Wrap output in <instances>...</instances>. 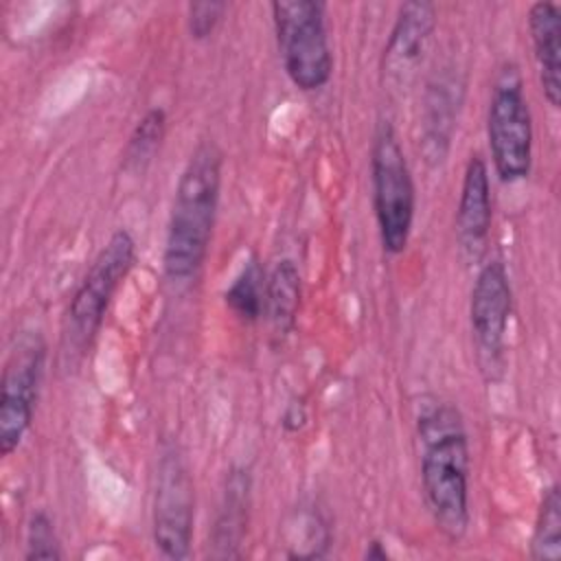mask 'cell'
Instances as JSON below:
<instances>
[{"instance_id": "obj_1", "label": "cell", "mask_w": 561, "mask_h": 561, "mask_svg": "<svg viewBox=\"0 0 561 561\" xmlns=\"http://www.w3.org/2000/svg\"><path fill=\"white\" fill-rule=\"evenodd\" d=\"M416 430L427 511L436 528L458 541L469 526V445L462 416L451 403L434 401L419 412Z\"/></svg>"}, {"instance_id": "obj_2", "label": "cell", "mask_w": 561, "mask_h": 561, "mask_svg": "<svg viewBox=\"0 0 561 561\" xmlns=\"http://www.w3.org/2000/svg\"><path fill=\"white\" fill-rule=\"evenodd\" d=\"M221 164L217 142L202 140L180 173L162 256L171 283H188L204 265L219 204Z\"/></svg>"}, {"instance_id": "obj_3", "label": "cell", "mask_w": 561, "mask_h": 561, "mask_svg": "<svg viewBox=\"0 0 561 561\" xmlns=\"http://www.w3.org/2000/svg\"><path fill=\"white\" fill-rule=\"evenodd\" d=\"M370 180L373 206L383 252L397 256L408 248L412 234L416 191L401 142L388 121L377 125L373 138Z\"/></svg>"}, {"instance_id": "obj_4", "label": "cell", "mask_w": 561, "mask_h": 561, "mask_svg": "<svg viewBox=\"0 0 561 561\" xmlns=\"http://www.w3.org/2000/svg\"><path fill=\"white\" fill-rule=\"evenodd\" d=\"M136 261V241L127 230H116L94 256L70 298L64 329V351L83 353L96 337L107 307Z\"/></svg>"}, {"instance_id": "obj_5", "label": "cell", "mask_w": 561, "mask_h": 561, "mask_svg": "<svg viewBox=\"0 0 561 561\" xmlns=\"http://www.w3.org/2000/svg\"><path fill=\"white\" fill-rule=\"evenodd\" d=\"M272 20L291 83L305 92L327 85L333 75V57L324 4L316 0H276L272 2Z\"/></svg>"}, {"instance_id": "obj_6", "label": "cell", "mask_w": 561, "mask_h": 561, "mask_svg": "<svg viewBox=\"0 0 561 561\" xmlns=\"http://www.w3.org/2000/svg\"><path fill=\"white\" fill-rule=\"evenodd\" d=\"M486 136L500 180L513 184L528 178L533 167V118L522 72L513 61H506L493 81Z\"/></svg>"}, {"instance_id": "obj_7", "label": "cell", "mask_w": 561, "mask_h": 561, "mask_svg": "<svg viewBox=\"0 0 561 561\" xmlns=\"http://www.w3.org/2000/svg\"><path fill=\"white\" fill-rule=\"evenodd\" d=\"M46 362V344L42 333L37 331H22L15 335L4 368H2V383H0V454L11 456L20 443L24 440L44 375Z\"/></svg>"}, {"instance_id": "obj_8", "label": "cell", "mask_w": 561, "mask_h": 561, "mask_svg": "<svg viewBox=\"0 0 561 561\" xmlns=\"http://www.w3.org/2000/svg\"><path fill=\"white\" fill-rule=\"evenodd\" d=\"M195 489L188 465L175 445L162 449L153 489V543L167 559H186L193 539Z\"/></svg>"}, {"instance_id": "obj_9", "label": "cell", "mask_w": 561, "mask_h": 561, "mask_svg": "<svg viewBox=\"0 0 561 561\" xmlns=\"http://www.w3.org/2000/svg\"><path fill=\"white\" fill-rule=\"evenodd\" d=\"M513 309V289L508 272L500 259H493L482 265L476 276L469 302L471 335L476 344V355L480 368L489 379L502 370L504 364V344Z\"/></svg>"}, {"instance_id": "obj_10", "label": "cell", "mask_w": 561, "mask_h": 561, "mask_svg": "<svg viewBox=\"0 0 561 561\" xmlns=\"http://www.w3.org/2000/svg\"><path fill=\"white\" fill-rule=\"evenodd\" d=\"M436 31V9L425 0L403 2L383 48L381 70L397 88L408 85L425 59Z\"/></svg>"}, {"instance_id": "obj_11", "label": "cell", "mask_w": 561, "mask_h": 561, "mask_svg": "<svg viewBox=\"0 0 561 561\" xmlns=\"http://www.w3.org/2000/svg\"><path fill=\"white\" fill-rule=\"evenodd\" d=\"M493 219L489 169L480 153H471L465 167L458 210H456V239L469 261H478L489 241Z\"/></svg>"}, {"instance_id": "obj_12", "label": "cell", "mask_w": 561, "mask_h": 561, "mask_svg": "<svg viewBox=\"0 0 561 561\" xmlns=\"http://www.w3.org/2000/svg\"><path fill=\"white\" fill-rule=\"evenodd\" d=\"M462 92V81L454 70L447 68L434 75V79L427 83L421 121V151L425 162L432 167L440 164L449 151Z\"/></svg>"}, {"instance_id": "obj_13", "label": "cell", "mask_w": 561, "mask_h": 561, "mask_svg": "<svg viewBox=\"0 0 561 561\" xmlns=\"http://www.w3.org/2000/svg\"><path fill=\"white\" fill-rule=\"evenodd\" d=\"M252 495V476L245 467H232L226 473L221 497L217 504L213 533H210V554L215 559H237L248 533Z\"/></svg>"}, {"instance_id": "obj_14", "label": "cell", "mask_w": 561, "mask_h": 561, "mask_svg": "<svg viewBox=\"0 0 561 561\" xmlns=\"http://www.w3.org/2000/svg\"><path fill=\"white\" fill-rule=\"evenodd\" d=\"M528 33L546 101L561 105V9L557 2L539 0L528 9Z\"/></svg>"}, {"instance_id": "obj_15", "label": "cell", "mask_w": 561, "mask_h": 561, "mask_svg": "<svg viewBox=\"0 0 561 561\" xmlns=\"http://www.w3.org/2000/svg\"><path fill=\"white\" fill-rule=\"evenodd\" d=\"M302 283L300 272L291 259L278 261L265 278V316L270 320L272 333L285 337L294 331L298 309H300Z\"/></svg>"}, {"instance_id": "obj_16", "label": "cell", "mask_w": 561, "mask_h": 561, "mask_svg": "<svg viewBox=\"0 0 561 561\" xmlns=\"http://www.w3.org/2000/svg\"><path fill=\"white\" fill-rule=\"evenodd\" d=\"M265 274L261 263L252 256L241 272L228 285L224 300L226 307L241 320V322H256L265 311Z\"/></svg>"}, {"instance_id": "obj_17", "label": "cell", "mask_w": 561, "mask_h": 561, "mask_svg": "<svg viewBox=\"0 0 561 561\" xmlns=\"http://www.w3.org/2000/svg\"><path fill=\"white\" fill-rule=\"evenodd\" d=\"M530 557L537 561H554L561 557V495L557 484H550L539 502L530 537Z\"/></svg>"}, {"instance_id": "obj_18", "label": "cell", "mask_w": 561, "mask_h": 561, "mask_svg": "<svg viewBox=\"0 0 561 561\" xmlns=\"http://www.w3.org/2000/svg\"><path fill=\"white\" fill-rule=\"evenodd\" d=\"M167 129V114L162 107H151L134 127L127 149H125V169L145 171V167L153 160Z\"/></svg>"}, {"instance_id": "obj_19", "label": "cell", "mask_w": 561, "mask_h": 561, "mask_svg": "<svg viewBox=\"0 0 561 561\" xmlns=\"http://www.w3.org/2000/svg\"><path fill=\"white\" fill-rule=\"evenodd\" d=\"M24 559H28V561L61 559V548H59V539H57V533H55V524H53V519L48 517L46 511H37L28 519Z\"/></svg>"}, {"instance_id": "obj_20", "label": "cell", "mask_w": 561, "mask_h": 561, "mask_svg": "<svg viewBox=\"0 0 561 561\" xmlns=\"http://www.w3.org/2000/svg\"><path fill=\"white\" fill-rule=\"evenodd\" d=\"M226 11L224 2H191L186 13L188 33L193 39H206L217 28L221 15Z\"/></svg>"}, {"instance_id": "obj_21", "label": "cell", "mask_w": 561, "mask_h": 561, "mask_svg": "<svg viewBox=\"0 0 561 561\" xmlns=\"http://www.w3.org/2000/svg\"><path fill=\"white\" fill-rule=\"evenodd\" d=\"M366 559L383 561V559H388V552L381 548L379 541H370V546H368V550H366Z\"/></svg>"}]
</instances>
